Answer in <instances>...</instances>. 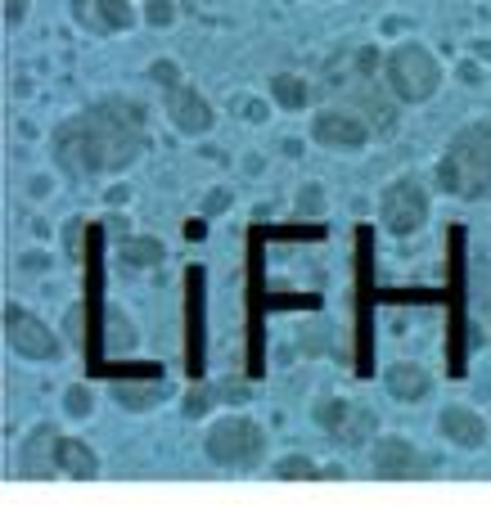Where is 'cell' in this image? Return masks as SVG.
<instances>
[{"label":"cell","instance_id":"28","mask_svg":"<svg viewBox=\"0 0 491 531\" xmlns=\"http://www.w3.org/2000/svg\"><path fill=\"white\" fill-rule=\"evenodd\" d=\"M226 207H230V194H226V189H217V194L208 198V212H226Z\"/></svg>","mask_w":491,"mask_h":531},{"label":"cell","instance_id":"30","mask_svg":"<svg viewBox=\"0 0 491 531\" xmlns=\"http://www.w3.org/2000/svg\"><path fill=\"white\" fill-rule=\"evenodd\" d=\"M473 50H478V59H487V63H491V41H478Z\"/></svg>","mask_w":491,"mask_h":531},{"label":"cell","instance_id":"4","mask_svg":"<svg viewBox=\"0 0 491 531\" xmlns=\"http://www.w3.org/2000/svg\"><path fill=\"white\" fill-rule=\"evenodd\" d=\"M203 450L221 468H253L266 455V432L253 419H239V414L235 419H217L208 428V437H203Z\"/></svg>","mask_w":491,"mask_h":531},{"label":"cell","instance_id":"25","mask_svg":"<svg viewBox=\"0 0 491 531\" xmlns=\"http://www.w3.org/2000/svg\"><path fill=\"white\" fill-rule=\"evenodd\" d=\"M478 311L491 320V270H478Z\"/></svg>","mask_w":491,"mask_h":531},{"label":"cell","instance_id":"3","mask_svg":"<svg viewBox=\"0 0 491 531\" xmlns=\"http://www.w3.org/2000/svg\"><path fill=\"white\" fill-rule=\"evenodd\" d=\"M383 81H388V95L397 104H424L442 86V63L424 45H397L383 59Z\"/></svg>","mask_w":491,"mask_h":531},{"label":"cell","instance_id":"27","mask_svg":"<svg viewBox=\"0 0 491 531\" xmlns=\"http://www.w3.org/2000/svg\"><path fill=\"white\" fill-rule=\"evenodd\" d=\"M23 18H28V0H5V23L19 27Z\"/></svg>","mask_w":491,"mask_h":531},{"label":"cell","instance_id":"12","mask_svg":"<svg viewBox=\"0 0 491 531\" xmlns=\"http://www.w3.org/2000/svg\"><path fill=\"white\" fill-rule=\"evenodd\" d=\"M73 14L82 18L91 32H127L136 23L127 0H73Z\"/></svg>","mask_w":491,"mask_h":531},{"label":"cell","instance_id":"15","mask_svg":"<svg viewBox=\"0 0 491 531\" xmlns=\"http://www.w3.org/2000/svg\"><path fill=\"white\" fill-rule=\"evenodd\" d=\"M59 468H64L73 482H95V477H100V459H95V450L86 446V441H77V437L59 441Z\"/></svg>","mask_w":491,"mask_h":531},{"label":"cell","instance_id":"24","mask_svg":"<svg viewBox=\"0 0 491 531\" xmlns=\"http://www.w3.org/2000/svg\"><path fill=\"white\" fill-rule=\"evenodd\" d=\"M149 77H154V81H158V86H163V90L181 86V72H176L172 63H154V68H149Z\"/></svg>","mask_w":491,"mask_h":531},{"label":"cell","instance_id":"1","mask_svg":"<svg viewBox=\"0 0 491 531\" xmlns=\"http://www.w3.org/2000/svg\"><path fill=\"white\" fill-rule=\"evenodd\" d=\"M145 144V108L131 99H104L59 122L55 158L68 176H113V171H127Z\"/></svg>","mask_w":491,"mask_h":531},{"label":"cell","instance_id":"20","mask_svg":"<svg viewBox=\"0 0 491 531\" xmlns=\"http://www.w3.org/2000/svg\"><path fill=\"white\" fill-rule=\"evenodd\" d=\"M271 99L280 108H302L307 104V81L293 77V72H280V77H271Z\"/></svg>","mask_w":491,"mask_h":531},{"label":"cell","instance_id":"7","mask_svg":"<svg viewBox=\"0 0 491 531\" xmlns=\"http://www.w3.org/2000/svg\"><path fill=\"white\" fill-rule=\"evenodd\" d=\"M5 338H10V347L28 360H59L55 329H50L46 320H37L32 311H23L19 302L5 306Z\"/></svg>","mask_w":491,"mask_h":531},{"label":"cell","instance_id":"5","mask_svg":"<svg viewBox=\"0 0 491 531\" xmlns=\"http://www.w3.org/2000/svg\"><path fill=\"white\" fill-rule=\"evenodd\" d=\"M379 221L388 234H397V239H406V234L424 230L428 221V194L419 180H392L388 189L379 194Z\"/></svg>","mask_w":491,"mask_h":531},{"label":"cell","instance_id":"21","mask_svg":"<svg viewBox=\"0 0 491 531\" xmlns=\"http://www.w3.org/2000/svg\"><path fill=\"white\" fill-rule=\"evenodd\" d=\"M64 405H68V414H73V419H86V414H91V387H68V396H64Z\"/></svg>","mask_w":491,"mask_h":531},{"label":"cell","instance_id":"23","mask_svg":"<svg viewBox=\"0 0 491 531\" xmlns=\"http://www.w3.org/2000/svg\"><path fill=\"white\" fill-rule=\"evenodd\" d=\"M172 18H176V5H172V0H149V5H145V23L167 27Z\"/></svg>","mask_w":491,"mask_h":531},{"label":"cell","instance_id":"9","mask_svg":"<svg viewBox=\"0 0 491 531\" xmlns=\"http://www.w3.org/2000/svg\"><path fill=\"white\" fill-rule=\"evenodd\" d=\"M59 428H50V423H41V428L28 432V441L19 446V477H28V482H50V477H59L64 468H59Z\"/></svg>","mask_w":491,"mask_h":531},{"label":"cell","instance_id":"19","mask_svg":"<svg viewBox=\"0 0 491 531\" xmlns=\"http://www.w3.org/2000/svg\"><path fill=\"white\" fill-rule=\"evenodd\" d=\"M113 396H118L127 410H154L158 401H163V383H118L113 387Z\"/></svg>","mask_w":491,"mask_h":531},{"label":"cell","instance_id":"16","mask_svg":"<svg viewBox=\"0 0 491 531\" xmlns=\"http://www.w3.org/2000/svg\"><path fill=\"white\" fill-rule=\"evenodd\" d=\"M136 324L122 315V306H104V347H109V356H131L136 351Z\"/></svg>","mask_w":491,"mask_h":531},{"label":"cell","instance_id":"2","mask_svg":"<svg viewBox=\"0 0 491 531\" xmlns=\"http://www.w3.org/2000/svg\"><path fill=\"white\" fill-rule=\"evenodd\" d=\"M437 185L455 198H491V122H469L446 144Z\"/></svg>","mask_w":491,"mask_h":531},{"label":"cell","instance_id":"13","mask_svg":"<svg viewBox=\"0 0 491 531\" xmlns=\"http://www.w3.org/2000/svg\"><path fill=\"white\" fill-rule=\"evenodd\" d=\"M437 423H442V437L455 441V446H464V450L487 446V423H482L473 410H464V405H446Z\"/></svg>","mask_w":491,"mask_h":531},{"label":"cell","instance_id":"29","mask_svg":"<svg viewBox=\"0 0 491 531\" xmlns=\"http://www.w3.org/2000/svg\"><path fill=\"white\" fill-rule=\"evenodd\" d=\"M50 257H41V252H32V257H23V270H46Z\"/></svg>","mask_w":491,"mask_h":531},{"label":"cell","instance_id":"8","mask_svg":"<svg viewBox=\"0 0 491 531\" xmlns=\"http://www.w3.org/2000/svg\"><path fill=\"white\" fill-rule=\"evenodd\" d=\"M311 419H316V428H325L334 441H343V446H361V441L374 432V410L343 401V396H329V401H320Z\"/></svg>","mask_w":491,"mask_h":531},{"label":"cell","instance_id":"10","mask_svg":"<svg viewBox=\"0 0 491 531\" xmlns=\"http://www.w3.org/2000/svg\"><path fill=\"white\" fill-rule=\"evenodd\" d=\"M311 140L334 144V149H361V144L370 140V122H365L361 113H343V108H334V113H320L316 122H311Z\"/></svg>","mask_w":491,"mask_h":531},{"label":"cell","instance_id":"26","mask_svg":"<svg viewBox=\"0 0 491 531\" xmlns=\"http://www.w3.org/2000/svg\"><path fill=\"white\" fill-rule=\"evenodd\" d=\"M208 405H212V392H194L190 401H185V414H190V419H199V414H208Z\"/></svg>","mask_w":491,"mask_h":531},{"label":"cell","instance_id":"18","mask_svg":"<svg viewBox=\"0 0 491 531\" xmlns=\"http://www.w3.org/2000/svg\"><path fill=\"white\" fill-rule=\"evenodd\" d=\"M275 477H280V482H316V477H343V473L311 464L307 455H284L280 464H275Z\"/></svg>","mask_w":491,"mask_h":531},{"label":"cell","instance_id":"6","mask_svg":"<svg viewBox=\"0 0 491 531\" xmlns=\"http://www.w3.org/2000/svg\"><path fill=\"white\" fill-rule=\"evenodd\" d=\"M442 468V459L433 450H419L406 437H388L374 446V473L383 482H419V477H433Z\"/></svg>","mask_w":491,"mask_h":531},{"label":"cell","instance_id":"14","mask_svg":"<svg viewBox=\"0 0 491 531\" xmlns=\"http://www.w3.org/2000/svg\"><path fill=\"white\" fill-rule=\"evenodd\" d=\"M388 392L397 396V401H424L428 387H433V378L424 374L419 365H410V360H397V365H388Z\"/></svg>","mask_w":491,"mask_h":531},{"label":"cell","instance_id":"11","mask_svg":"<svg viewBox=\"0 0 491 531\" xmlns=\"http://www.w3.org/2000/svg\"><path fill=\"white\" fill-rule=\"evenodd\" d=\"M167 117H172V126L181 135H203L212 126V104L194 86L181 81V86L167 90Z\"/></svg>","mask_w":491,"mask_h":531},{"label":"cell","instance_id":"22","mask_svg":"<svg viewBox=\"0 0 491 531\" xmlns=\"http://www.w3.org/2000/svg\"><path fill=\"white\" fill-rule=\"evenodd\" d=\"M298 216H325V189H320V185H307V189H302Z\"/></svg>","mask_w":491,"mask_h":531},{"label":"cell","instance_id":"17","mask_svg":"<svg viewBox=\"0 0 491 531\" xmlns=\"http://www.w3.org/2000/svg\"><path fill=\"white\" fill-rule=\"evenodd\" d=\"M122 266H131V270H154V266H163V243L158 239H149V234H136V239H122Z\"/></svg>","mask_w":491,"mask_h":531}]
</instances>
